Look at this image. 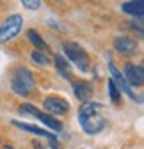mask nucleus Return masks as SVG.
I'll use <instances>...</instances> for the list:
<instances>
[{
  "mask_svg": "<svg viewBox=\"0 0 144 149\" xmlns=\"http://www.w3.org/2000/svg\"><path fill=\"white\" fill-rule=\"evenodd\" d=\"M100 107H101L100 103H85L84 107H80L78 119H80V117H87V116H91V114H96V110H98Z\"/></svg>",
  "mask_w": 144,
  "mask_h": 149,
  "instance_id": "14",
  "label": "nucleus"
},
{
  "mask_svg": "<svg viewBox=\"0 0 144 149\" xmlns=\"http://www.w3.org/2000/svg\"><path fill=\"white\" fill-rule=\"evenodd\" d=\"M124 80H127L128 85H134V87H139L142 85L144 82V69L142 66H134V64H128L124 68Z\"/></svg>",
  "mask_w": 144,
  "mask_h": 149,
  "instance_id": "6",
  "label": "nucleus"
},
{
  "mask_svg": "<svg viewBox=\"0 0 144 149\" xmlns=\"http://www.w3.org/2000/svg\"><path fill=\"white\" fill-rule=\"evenodd\" d=\"M34 77L32 73L27 69V68H18L14 71V77H13V91L16 94H22V96H27L34 91Z\"/></svg>",
  "mask_w": 144,
  "mask_h": 149,
  "instance_id": "1",
  "label": "nucleus"
},
{
  "mask_svg": "<svg viewBox=\"0 0 144 149\" xmlns=\"http://www.w3.org/2000/svg\"><path fill=\"white\" fill-rule=\"evenodd\" d=\"M43 107L50 112V114H55V116H62L69 110V103L62 98H55V96H50L43 101Z\"/></svg>",
  "mask_w": 144,
  "mask_h": 149,
  "instance_id": "7",
  "label": "nucleus"
},
{
  "mask_svg": "<svg viewBox=\"0 0 144 149\" xmlns=\"http://www.w3.org/2000/svg\"><path fill=\"white\" fill-rule=\"evenodd\" d=\"M64 53L68 55V57L73 61L82 71H87L89 69V57H87V53L82 46H78L77 43H64Z\"/></svg>",
  "mask_w": 144,
  "mask_h": 149,
  "instance_id": "3",
  "label": "nucleus"
},
{
  "mask_svg": "<svg viewBox=\"0 0 144 149\" xmlns=\"http://www.w3.org/2000/svg\"><path fill=\"white\" fill-rule=\"evenodd\" d=\"M13 124L14 126H18V128H22V130H25V132H30V133H36V135H41V137H52V133L50 132H46V130H43V128H39V126H32V124H25V123H20V121H13Z\"/></svg>",
  "mask_w": 144,
  "mask_h": 149,
  "instance_id": "12",
  "label": "nucleus"
},
{
  "mask_svg": "<svg viewBox=\"0 0 144 149\" xmlns=\"http://www.w3.org/2000/svg\"><path fill=\"white\" fill-rule=\"evenodd\" d=\"M4 149H13V147H9V146H7V147H4Z\"/></svg>",
  "mask_w": 144,
  "mask_h": 149,
  "instance_id": "21",
  "label": "nucleus"
},
{
  "mask_svg": "<svg viewBox=\"0 0 144 149\" xmlns=\"http://www.w3.org/2000/svg\"><path fill=\"white\" fill-rule=\"evenodd\" d=\"M109 69H110V77H112L110 80L114 82V85H116V87H117L119 91H123V92H127V94H128V96H130L132 100H137V101H139V98H137V96L134 94V92H132L130 85L127 84V80H124V77H123L121 73H119V69H117V68H116L114 64H109Z\"/></svg>",
  "mask_w": 144,
  "mask_h": 149,
  "instance_id": "8",
  "label": "nucleus"
},
{
  "mask_svg": "<svg viewBox=\"0 0 144 149\" xmlns=\"http://www.w3.org/2000/svg\"><path fill=\"white\" fill-rule=\"evenodd\" d=\"M27 37H29V41H30L36 48H38V50H41V52H46V50H48L46 43L41 39V36L36 32L34 29H29V30H27Z\"/></svg>",
  "mask_w": 144,
  "mask_h": 149,
  "instance_id": "13",
  "label": "nucleus"
},
{
  "mask_svg": "<svg viewBox=\"0 0 144 149\" xmlns=\"http://www.w3.org/2000/svg\"><path fill=\"white\" fill-rule=\"evenodd\" d=\"M22 4L30 11H38L39 6H41V0H22Z\"/></svg>",
  "mask_w": 144,
  "mask_h": 149,
  "instance_id": "18",
  "label": "nucleus"
},
{
  "mask_svg": "<svg viewBox=\"0 0 144 149\" xmlns=\"http://www.w3.org/2000/svg\"><path fill=\"white\" fill-rule=\"evenodd\" d=\"M109 94H110V100H112L114 103H119L121 92H119V89L114 85V82H112V80H109Z\"/></svg>",
  "mask_w": 144,
  "mask_h": 149,
  "instance_id": "16",
  "label": "nucleus"
},
{
  "mask_svg": "<svg viewBox=\"0 0 144 149\" xmlns=\"http://www.w3.org/2000/svg\"><path fill=\"white\" fill-rule=\"evenodd\" d=\"M114 48L123 55H134L137 52V41L132 39V37L121 36V37H116L114 39Z\"/></svg>",
  "mask_w": 144,
  "mask_h": 149,
  "instance_id": "9",
  "label": "nucleus"
},
{
  "mask_svg": "<svg viewBox=\"0 0 144 149\" xmlns=\"http://www.w3.org/2000/svg\"><path fill=\"white\" fill-rule=\"evenodd\" d=\"M124 13H128V14H134V16H142L144 13V6H142V0H132V2H127V4H123L121 6Z\"/></svg>",
  "mask_w": 144,
  "mask_h": 149,
  "instance_id": "11",
  "label": "nucleus"
},
{
  "mask_svg": "<svg viewBox=\"0 0 144 149\" xmlns=\"http://www.w3.org/2000/svg\"><path fill=\"white\" fill-rule=\"evenodd\" d=\"M34 149H43V147H41L39 144H36V142H34Z\"/></svg>",
  "mask_w": 144,
  "mask_h": 149,
  "instance_id": "20",
  "label": "nucleus"
},
{
  "mask_svg": "<svg viewBox=\"0 0 144 149\" xmlns=\"http://www.w3.org/2000/svg\"><path fill=\"white\" fill-rule=\"evenodd\" d=\"M80 124H82V130H84L85 133L94 135V133L101 132V130L105 128L107 121L96 112V114H91V116H87V117H80Z\"/></svg>",
  "mask_w": 144,
  "mask_h": 149,
  "instance_id": "5",
  "label": "nucleus"
},
{
  "mask_svg": "<svg viewBox=\"0 0 144 149\" xmlns=\"http://www.w3.org/2000/svg\"><path fill=\"white\" fill-rule=\"evenodd\" d=\"M22 23H23V18L20 14L9 16L2 23V27H0V43H7V41L13 39V37H16L22 30Z\"/></svg>",
  "mask_w": 144,
  "mask_h": 149,
  "instance_id": "2",
  "label": "nucleus"
},
{
  "mask_svg": "<svg viewBox=\"0 0 144 149\" xmlns=\"http://www.w3.org/2000/svg\"><path fill=\"white\" fill-rule=\"evenodd\" d=\"M32 61L38 62V64H41V66H46V64H48L46 55H43L41 52H34V53H32Z\"/></svg>",
  "mask_w": 144,
  "mask_h": 149,
  "instance_id": "17",
  "label": "nucleus"
},
{
  "mask_svg": "<svg viewBox=\"0 0 144 149\" xmlns=\"http://www.w3.org/2000/svg\"><path fill=\"white\" fill-rule=\"evenodd\" d=\"M20 112H25V114H30V116H34V117H38L43 124H46L52 132H61L62 130V124L59 123V121H55L50 114H45V112H41V110H38L36 107H32V105H22L20 107Z\"/></svg>",
  "mask_w": 144,
  "mask_h": 149,
  "instance_id": "4",
  "label": "nucleus"
},
{
  "mask_svg": "<svg viewBox=\"0 0 144 149\" xmlns=\"http://www.w3.org/2000/svg\"><path fill=\"white\" fill-rule=\"evenodd\" d=\"M55 64H57V69L62 74H66V77H69V74H71V66L68 64V61L62 57V55H55Z\"/></svg>",
  "mask_w": 144,
  "mask_h": 149,
  "instance_id": "15",
  "label": "nucleus"
},
{
  "mask_svg": "<svg viewBox=\"0 0 144 149\" xmlns=\"http://www.w3.org/2000/svg\"><path fill=\"white\" fill-rule=\"evenodd\" d=\"M50 146H52V149H61V147H59V144H57V140H55V137H53V135L50 137Z\"/></svg>",
  "mask_w": 144,
  "mask_h": 149,
  "instance_id": "19",
  "label": "nucleus"
},
{
  "mask_svg": "<svg viewBox=\"0 0 144 149\" xmlns=\"http://www.w3.org/2000/svg\"><path fill=\"white\" fill-rule=\"evenodd\" d=\"M73 91H75V96L82 101L89 100L93 96V85L91 84H87V82H78L73 85Z\"/></svg>",
  "mask_w": 144,
  "mask_h": 149,
  "instance_id": "10",
  "label": "nucleus"
}]
</instances>
